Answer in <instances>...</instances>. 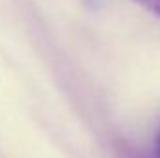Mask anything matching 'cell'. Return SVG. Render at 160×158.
<instances>
[{"label": "cell", "instance_id": "3957f363", "mask_svg": "<svg viewBox=\"0 0 160 158\" xmlns=\"http://www.w3.org/2000/svg\"><path fill=\"white\" fill-rule=\"evenodd\" d=\"M157 158H160V136H158V147H157Z\"/></svg>", "mask_w": 160, "mask_h": 158}, {"label": "cell", "instance_id": "6da1fadb", "mask_svg": "<svg viewBox=\"0 0 160 158\" xmlns=\"http://www.w3.org/2000/svg\"><path fill=\"white\" fill-rule=\"evenodd\" d=\"M136 4L143 6L147 11H151L153 15H157L160 19V0H134Z\"/></svg>", "mask_w": 160, "mask_h": 158}, {"label": "cell", "instance_id": "7a4b0ae2", "mask_svg": "<svg viewBox=\"0 0 160 158\" xmlns=\"http://www.w3.org/2000/svg\"><path fill=\"white\" fill-rule=\"evenodd\" d=\"M123 155H127V158H147L143 155H140L138 151H134V149H123Z\"/></svg>", "mask_w": 160, "mask_h": 158}]
</instances>
